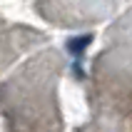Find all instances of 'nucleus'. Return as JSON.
Listing matches in <instances>:
<instances>
[{
    "mask_svg": "<svg viewBox=\"0 0 132 132\" xmlns=\"http://www.w3.org/2000/svg\"><path fill=\"white\" fill-rule=\"evenodd\" d=\"M87 45H90V35L72 37V40L67 43V50H70V52L75 55V57H77V55H82V52H85V47H87Z\"/></svg>",
    "mask_w": 132,
    "mask_h": 132,
    "instance_id": "nucleus-1",
    "label": "nucleus"
}]
</instances>
